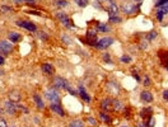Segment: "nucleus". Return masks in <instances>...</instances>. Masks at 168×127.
I'll return each mask as SVG.
<instances>
[{
	"label": "nucleus",
	"instance_id": "nucleus-38",
	"mask_svg": "<svg viewBox=\"0 0 168 127\" xmlns=\"http://www.w3.org/2000/svg\"><path fill=\"white\" fill-rule=\"evenodd\" d=\"M0 127H8L7 121L4 120V118H1V117H0Z\"/></svg>",
	"mask_w": 168,
	"mask_h": 127
},
{
	"label": "nucleus",
	"instance_id": "nucleus-28",
	"mask_svg": "<svg viewBox=\"0 0 168 127\" xmlns=\"http://www.w3.org/2000/svg\"><path fill=\"white\" fill-rule=\"evenodd\" d=\"M154 125H155V118L154 117H149L148 120H145V126L147 127H154Z\"/></svg>",
	"mask_w": 168,
	"mask_h": 127
},
{
	"label": "nucleus",
	"instance_id": "nucleus-24",
	"mask_svg": "<svg viewBox=\"0 0 168 127\" xmlns=\"http://www.w3.org/2000/svg\"><path fill=\"white\" fill-rule=\"evenodd\" d=\"M99 118L102 120L103 122H106V123H111V122H112L111 117L108 116L107 112H101V113H99Z\"/></svg>",
	"mask_w": 168,
	"mask_h": 127
},
{
	"label": "nucleus",
	"instance_id": "nucleus-45",
	"mask_svg": "<svg viewBox=\"0 0 168 127\" xmlns=\"http://www.w3.org/2000/svg\"><path fill=\"white\" fill-rule=\"evenodd\" d=\"M121 127H129V126H121Z\"/></svg>",
	"mask_w": 168,
	"mask_h": 127
},
{
	"label": "nucleus",
	"instance_id": "nucleus-13",
	"mask_svg": "<svg viewBox=\"0 0 168 127\" xmlns=\"http://www.w3.org/2000/svg\"><path fill=\"white\" fill-rule=\"evenodd\" d=\"M101 108L107 112V111H111L112 109V99H110V98H104V99L101 102Z\"/></svg>",
	"mask_w": 168,
	"mask_h": 127
},
{
	"label": "nucleus",
	"instance_id": "nucleus-20",
	"mask_svg": "<svg viewBox=\"0 0 168 127\" xmlns=\"http://www.w3.org/2000/svg\"><path fill=\"white\" fill-rule=\"evenodd\" d=\"M33 101H35V103H36V106H37L38 109H45L44 101H42V98L38 95V94H35V95H33Z\"/></svg>",
	"mask_w": 168,
	"mask_h": 127
},
{
	"label": "nucleus",
	"instance_id": "nucleus-30",
	"mask_svg": "<svg viewBox=\"0 0 168 127\" xmlns=\"http://www.w3.org/2000/svg\"><path fill=\"white\" fill-rule=\"evenodd\" d=\"M120 61H121L122 64H129V62H131V57L129 55H124V56H121Z\"/></svg>",
	"mask_w": 168,
	"mask_h": 127
},
{
	"label": "nucleus",
	"instance_id": "nucleus-22",
	"mask_svg": "<svg viewBox=\"0 0 168 127\" xmlns=\"http://www.w3.org/2000/svg\"><path fill=\"white\" fill-rule=\"evenodd\" d=\"M9 99L14 103H17L19 99H21V94H19L18 92H10L9 93Z\"/></svg>",
	"mask_w": 168,
	"mask_h": 127
},
{
	"label": "nucleus",
	"instance_id": "nucleus-12",
	"mask_svg": "<svg viewBox=\"0 0 168 127\" xmlns=\"http://www.w3.org/2000/svg\"><path fill=\"white\" fill-rule=\"evenodd\" d=\"M78 94L80 95V98L83 101H85L87 103L90 102V97L88 95V93H87V90H85V88L81 85V84H79V87H78Z\"/></svg>",
	"mask_w": 168,
	"mask_h": 127
},
{
	"label": "nucleus",
	"instance_id": "nucleus-5",
	"mask_svg": "<svg viewBox=\"0 0 168 127\" xmlns=\"http://www.w3.org/2000/svg\"><path fill=\"white\" fill-rule=\"evenodd\" d=\"M56 18L59 19L62 24H64L66 28H74V23L73 21L68 17V14L64 13V12H57L56 13Z\"/></svg>",
	"mask_w": 168,
	"mask_h": 127
},
{
	"label": "nucleus",
	"instance_id": "nucleus-3",
	"mask_svg": "<svg viewBox=\"0 0 168 127\" xmlns=\"http://www.w3.org/2000/svg\"><path fill=\"white\" fill-rule=\"evenodd\" d=\"M45 97L46 99H49L51 103H60V95H59V92L56 90V88H50L45 92Z\"/></svg>",
	"mask_w": 168,
	"mask_h": 127
},
{
	"label": "nucleus",
	"instance_id": "nucleus-19",
	"mask_svg": "<svg viewBox=\"0 0 168 127\" xmlns=\"http://www.w3.org/2000/svg\"><path fill=\"white\" fill-rule=\"evenodd\" d=\"M158 55H159V59H161V61H162V64L164 65L166 68H168V51L161 50Z\"/></svg>",
	"mask_w": 168,
	"mask_h": 127
},
{
	"label": "nucleus",
	"instance_id": "nucleus-23",
	"mask_svg": "<svg viewBox=\"0 0 168 127\" xmlns=\"http://www.w3.org/2000/svg\"><path fill=\"white\" fill-rule=\"evenodd\" d=\"M97 31L98 32H108L110 31V27L106 24V23L97 22Z\"/></svg>",
	"mask_w": 168,
	"mask_h": 127
},
{
	"label": "nucleus",
	"instance_id": "nucleus-29",
	"mask_svg": "<svg viewBox=\"0 0 168 127\" xmlns=\"http://www.w3.org/2000/svg\"><path fill=\"white\" fill-rule=\"evenodd\" d=\"M157 36H158V32L157 31H152V32H149V33L147 35V38H148V41H153L154 38H157Z\"/></svg>",
	"mask_w": 168,
	"mask_h": 127
},
{
	"label": "nucleus",
	"instance_id": "nucleus-1",
	"mask_svg": "<svg viewBox=\"0 0 168 127\" xmlns=\"http://www.w3.org/2000/svg\"><path fill=\"white\" fill-rule=\"evenodd\" d=\"M95 7L98 9H104L110 17L112 15H117L120 8L117 5V3L115 0H97L95 1Z\"/></svg>",
	"mask_w": 168,
	"mask_h": 127
},
{
	"label": "nucleus",
	"instance_id": "nucleus-27",
	"mask_svg": "<svg viewBox=\"0 0 168 127\" xmlns=\"http://www.w3.org/2000/svg\"><path fill=\"white\" fill-rule=\"evenodd\" d=\"M74 3L80 8H85L89 4V0H74Z\"/></svg>",
	"mask_w": 168,
	"mask_h": 127
},
{
	"label": "nucleus",
	"instance_id": "nucleus-47",
	"mask_svg": "<svg viewBox=\"0 0 168 127\" xmlns=\"http://www.w3.org/2000/svg\"><path fill=\"white\" fill-rule=\"evenodd\" d=\"M12 127H16V126H12Z\"/></svg>",
	"mask_w": 168,
	"mask_h": 127
},
{
	"label": "nucleus",
	"instance_id": "nucleus-25",
	"mask_svg": "<svg viewBox=\"0 0 168 127\" xmlns=\"http://www.w3.org/2000/svg\"><path fill=\"white\" fill-rule=\"evenodd\" d=\"M69 127H84V122L81 120H74L69 123Z\"/></svg>",
	"mask_w": 168,
	"mask_h": 127
},
{
	"label": "nucleus",
	"instance_id": "nucleus-21",
	"mask_svg": "<svg viewBox=\"0 0 168 127\" xmlns=\"http://www.w3.org/2000/svg\"><path fill=\"white\" fill-rule=\"evenodd\" d=\"M108 88L112 89V90H111L112 94H117L120 92V87H118V84L116 81H110L108 83Z\"/></svg>",
	"mask_w": 168,
	"mask_h": 127
},
{
	"label": "nucleus",
	"instance_id": "nucleus-36",
	"mask_svg": "<svg viewBox=\"0 0 168 127\" xmlns=\"http://www.w3.org/2000/svg\"><path fill=\"white\" fill-rule=\"evenodd\" d=\"M66 92H69V93L71 94V95H78V92H75V90H74V89L71 88V87H69L68 89H66Z\"/></svg>",
	"mask_w": 168,
	"mask_h": 127
},
{
	"label": "nucleus",
	"instance_id": "nucleus-37",
	"mask_svg": "<svg viewBox=\"0 0 168 127\" xmlns=\"http://www.w3.org/2000/svg\"><path fill=\"white\" fill-rule=\"evenodd\" d=\"M103 60L106 61L107 64H111V59H110V55L108 54H103Z\"/></svg>",
	"mask_w": 168,
	"mask_h": 127
},
{
	"label": "nucleus",
	"instance_id": "nucleus-15",
	"mask_svg": "<svg viewBox=\"0 0 168 127\" xmlns=\"http://www.w3.org/2000/svg\"><path fill=\"white\" fill-rule=\"evenodd\" d=\"M124 108H125L124 102H121L120 99H112V111L120 112V111H124Z\"/></svg>",
	"mask_w": 168,
	"mask_h": 127
},
{
	"label": "nucleus",
	"instance_id": "nucleus-8",
	"mask_svg": "<svg viewBox=\"0 0 168 127\" xmlns=\"http://www.w3.org/2000/svg\"><path fill=\"white\" fill-rule=\"evenodd\" d=\"M4 108H5V111L8 112L9 115H17V112H18V104L17 103H14L12 101H8L4 103Z\"/></svg>",
	"mask_w": 168,
	"mask_h": 127
},
{
	"label": "nucleus",
	"instance_id": "nucleus-9",
	"mask_svg": "<svg viewBox=\"0 0 168 127\" xmlns=\"http://www.w3.org/2000/svg\"><path fill=\"white\" fill-rule=\"evenodd\" d=\"M0 51L5 55H9L13 51V43L10 41H1L0 42Z\"/></svg>",
	"mask_w": 168,
	"mask_h": 127
},
{
	"label": "nucleus",
	"instance_id": "nucleus-41",
	"mask_svg": "<svg viewBox=\"0 0 168 127\" xmlns=\"http://www.w3.org/2000/svg\"><path fill=\"white\" fill-rule=\"evenodd\" d=\"M1 12H3V13H5V12H10V8H8V7H3V8H1Z\"/></svg>",
	"mask_w": 168,
	"mask_h": 127
},
{
	"label": "nucleus",
	"instance_id": "nucleus-6",
	"mask_svg": "<svg viewBox=\"0 0 168 127\" xmlns=\"http://www.w3.org/2000/svg\"><path fill=\"white\" fill-rule=\"evenodd\" d=\"M52 84H54V88L64 89V90H66V89H68V88L70 87L69 81L66 80V79L61 78V76H56V78H54V80H52Z\"/></svg>",
	"mask_w": 168,
	"mask_h": 127
},
{
	"label": "nucleus",
	"instance_id": "nucleus-7",
	"mask_svg": "<svg viewBox=\"0 0 168 127\" xmlns=\"http://www.w3.org/2000/svg\"><path fill=\"white\" fill-rule=\"evenodd\" d=\"M17 26L23 28V29H27L30 32H37V27L33 22H30V21H18L17 22Z\"/></svg>",
	"mask_w": 168,
	"mask_h": 127
},
{
	"label": "nucleus",
	"instance_id": "nucleus-31",
	"mask_svg": "<svg viewBox=\"0 0 168 127\" xmlns=\"http://www.w3.org/2000/svg\"><path fill=\"white\" fill-rule=\"evenodd\" d=\"M121 18H120L118 15H112L110 17V23H121Z\"/></svg>",
	"mask_w": 168,
	"mask_h": 127
},
{
	"label": "nucleus",
	"instance_id": "nucleus-2",
	"mask_svg": "<svg viewBox=\"0 0 168 127\" xmlns=\"http://www.w3.org/2000/svg\"><path fill=\"white\" fill-rule=\"evenodd\" d=\"M120 10H121L124 14H126V15H134V14H136L139 12V9H140V3H132V1H129V0H125V1L121 3V5L118 7Z\"/></svg>",
	"mask_w": 168,
	"mask_h": 127
},
{
	"label": "nucleus",
	"instance_id": "nucleus-17",
	"mask_svg": "<svg viewBox=\"0 0 168 127\" xmlns=\"http://www.w3.org/2000/svg\"><path fill=\"white\" fill-rule=\"evenodd\" d=\"M42 71H44L46 75H54V73H55V68L52 66L51 64L45 62L44 65H42Z\"/></svg>",
	"mask_w": 168,
	"mask_h": 127
},
{
	"label": "nucleus",
	"instance_id": "nucleus-46",
	"mask_svg": "<svg viewBox=\"0 0 168 127\" xmlns=\"http://www.w3.org/2000/svg\"><path fill=\"white\" fill-rule=\"evenodd\" d=\"M166 69H167V71H168V68H166Z\"/></svg>",
	"mask_w": 168,
	"mask_h": 127
},
{
	"label": "nucleus",
	"instance_id": "nucleus-35",
	"mask_svg": "<svg viewBox=\"0 0 168 127\" xmlns=\"http://www.w3.org/2000/svg\"><path fill=\"white\" fill-rule=\"evenodd\" d=\"M87 121H88V123H90V126H97V121H95L93 117H88Z\"/></svg>",
	"mask_w": 168,
	"mask_h": 127
},
{
	"label": "nucleus",
	"instance_id": "nucleus-26",
	"mask_svg": "<svg viewBox=\"0 0 168 127\" xmlns=\"http://www.w3.org/2000/svg\"><path fill=\"white\" fill-rule=\"evenodd\" d=\"M68 0H55V5L59 7V8H65L68 7Z\"/></svg>",
	"mask_w": 168,
	"mask_h": 127
},
{
	"label": "nucleus",
	"instance_id": "nucleus-40",
	"mask_svg": "<svg viewBox=\"0 0 168 127\" xmlns=\"http://www.w3.org/2000/svg\"><path fill=\"white\" fill-rule=\"evenodd\" d=\"M132 76H134V78H135V79H136V80H138V81H140V78H139V75H138V73H135V71H134V73H132Z\"/></svg>",
	"mask_w": 168,
	"mask_h": 127
},
{
	"label": "nucleus",
	"instance_id": "nucleus-32",
	"mask_svg": "<svg viewBox=\"0 0 168 127\" xmlns=\"http://www.w3.org/2000/svg\"><path fill=\"white\" fill-rule=\"evenodd\" d=\"M167 3H168V0H155V4H154V5H155L157 8H159V7L164 5V4H167Z\"/></svg>",
	"mask_w": 168,
	"mask_h": 127
},
{
	"label": "nucleus",
	"instance_id": "nucleus-18",
	"mask_svg": "<svg viewBox=\"0 0 168 127\" xmlns=\"http://www.w3.org/2000/svg\"><path fill=\"white\" fill-rule=\"evenodd\" d=\"M8 38H9V41H10L12 43H17V42H19V41H21L22 36L19 35L18 32H9Z\"/></svg>",
	"mask_w": 168,
	"mask_h": 127
},
{
	"label": "nucleus",
	"instance_id": "nucleus-34",
	"mask_svg": "<svg viewBox=\"0 0 168 127\" xmlns=\"http://www.w3.org/2000/svg\"><path fill=\"white\" fill-rule=\"evenodd\" d=\"M38 37H40L41 40H44V41H46L47 38H49V36H47L46 32H38Z\"/></svg>",
	"mask_w": 168,
	"mask_h": 127
},
{
	"label": "nucleus",
	"instance_id": "nucleus-4",
	"mask_svg": "<svg viewBox=\"0 0 168 127\" xmlns=\"http://www.w3.org/2000/svg\"><path fill=\"white\" fill-rule=\"evenodd\" d=\"M113 42L115 41H113L112 37H103V38H101V40H98L97 42H95L94 47L95 48H98V50H106L113 43Z\"/></svg>",
	"mask_w": 168,
	"mask_h": 127
},
{
	"label": "nucleus",
	"instance_id": "nucleus-43",
	"mask_svg": "<svg viewBox=\"0 0 168 127\" xmlns=\"http://www.w3.org/2000/svg\"><path fill=\"white\" fill-rule=\"evenodd\" d=\"M138 127H147V126H145V123H139Z\"/></svg>",
	"mask_w": 168,
	"mask_h": 127
},
{
	"label": "nucleus",
	"instance_id": "nucleus-33",
	"mask_svg": "<svg viewBox=\"0 0 168 127\" xmlns=\"http://www.w3.org/2000/svg\"><path fill=\"white\" fill-rule=\"evenodd\" d=\"M143 83H144V84H143L144 87H149V85H150V78L148 76V75H145V78H144Z\"/></svg>",
	"mask_w": 168,
	"mask_h": 127
},
{
	"label": "nucleus",
	"instance_id": "nucleus-10",
	"mask_svg": "<svg viewBox=\"0 0 168 127\" xmlns=\"http://www.w3.org/2000/svg\"><path fill=\"white\" fill-rule=\"evenodd\" d=\"M166 14H168V3L164 4V5H162L159 8H157V12H155V17L158 21H162L163 17L166 15Z\"/></svg>",
	"mask_w": 168,
	"mask_h": 127
},
{
	"label": "nucleus",
	"instance_id": "nucleus-11",
	"mask_svg": "<svg viewBox=\"0 0 168 127\" xmlns=\"http://www.w3.org/2000/svg\"><path fill=\"white\" fill-rule=\"evenodd\" d=\"M50 109L52 112H55L56 115H59L60 117H65L66 116L65 115V111L62 109V107H61L60 103H51V104H50Z\"/></svg>",
	"mask_w": 168,
	"mask_h": 127
},
{
	"label": "nucleus",
	"instance_id": "nucleus-14",
	"mask_svg": "<svg viewBox=\"0 0 168 127\" xmlns=\"http://www.w3.org/2000/svg\"><path fill=\"white\" fill-rule=\"evenodd\" d=\"M140 99L145 103H152L153 102V94L148 90H143L140 93Z\"/></svg>",
	"mask_w": 168,
	"mask_h": 127
},
{
	"label": "nucleus",
	"instance_id": "nucleus-16",
	"mask_svg": "<svg viewBox=\"0 0 168 127\" xmlns=\"http://www.w3.org/2000/svg\"><path fill=\"white\" fill-rule=\"evenodd\" d=\"M152 115H153V109L150 107H145L140 111V117L143 120H148L149 117H152Z\"/></svg>",
	"mask_w": 168,
	"mask_h": 127
},
{
	"label": "nucleus",
	"instance_id": "nucleus-39",
	"mask_svg": "<svg viewBox=\"0 0 168 127\" xmlns=\"http://www.w3.org/2000/svg\"><path fill=\"white\" fill-rule=\"evenodd\" d=\"M163 99H164L166 102H168V90H164V92H163Z\"/></svg>",
	"mask_w": 168,
	"mask_h": 127
},
{
	"label": "nucleus",
	"instance_id": "nucleus-42",
	"mask_svg": "<svg viewBox=\"0 0 168 127\" xmlns=\"http://www.w3.org/2000/svg\"><path fill=\"white\" fill-rule=\"evenodd\" d=\"M3 64H4V57H3L1 55H0V66H1Z\"/></svg>",
	"mask_w": 168,
	"mask_h": 127
},
{
	"label": "nucleus",
	"instance_id": "nucleus-44",
	"mask_svg": "<svg viewBox=\"0 0 168 127\" xmlns=\"http://www.w3.org/2000/svg\"><path fill=\"white\" fill-rule=\"evenodd\" d=\"M134 1H136V3H140V1H141V0H134Z\"/></svg>",
	"mask_w": 168,
	"mask_h": 127
}]
</instances>
